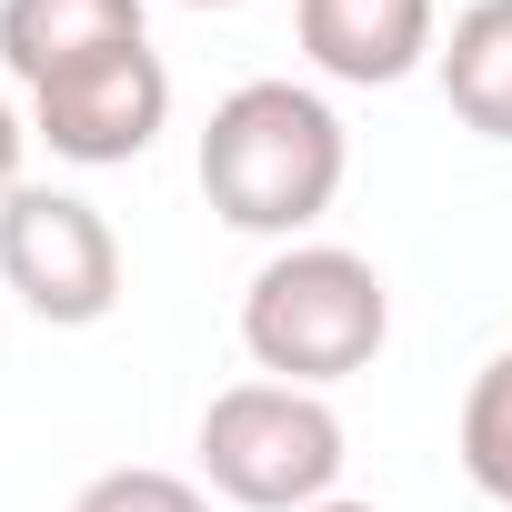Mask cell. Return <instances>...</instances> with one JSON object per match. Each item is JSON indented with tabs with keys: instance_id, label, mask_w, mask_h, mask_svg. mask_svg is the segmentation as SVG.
Returning <instances> with one entry per match:
<instances>
[{
	"instance_id": "obj_7",
	"label": "cell",
	"mask_w": 512,
	"mask_h": 512,
	"mask_svg": "<svg viewBox=\"0 0 512 512\" xmlns=\"http://www.w3.org/2000/svg\"><path fill=\"white\" fill-rule=\"evenodd\" d=\"M131 41H151L141 0H0V71L21 91H41L101 51H131Z\"/></svg>"
},
{
	"instance_id": "obj_3",
	"label": "cell",
	"mask_w": 512,
	"mask_h": 512,
	"mask_svg": "<svg viewBox=\"0 0 512 512\" xmlns=\"http://www.w3.org/2000/svg\"><path fill=\"white\" fill-rule=\"evenodd\" d=\"M201 472L241 512H312L342 482V412L302 382H231L201 412Z\"/></svg>"
},
{
	"instance_id": "obj_12",
	"label": "cell",
	"mask_w": 512,
	"mask_h": 512,
	"mask_svg": "<svg viewBox=\"0 0 512 512\" xmlns=\"http://www.w3.org/2000/svg\"><path fill=\"white\" fill-rule=\"evenodd\" d=\"M312 512H382V502H352V492H332V502H312Z\"/></svg>"
},
{
	"instance_id": "obj_4",
	"label": "cell",
	"mask_w": 512,
	"mask_h": 512,
	"mask_svg": "<svg viewBox=\"0 0 512 512\" xmlns=\"http://www.w3.org/2000/svg\"><path fill=\"white\" fill-rule=\"evenodd\" d=\"M0 282H11L51 332H91L121 302V241L81 191H41L21 181L0 201Z\"/></svg>"
},
{
	"instance_id": "obj_5",
	"label": "cell",
	"mask_w": 512,
	"mask_h": 512,
	"mask_svg": "<svg viewBox=\"0 0 512 512\" xmlns=\"http://www.w3.org/2000/svg\"><path fill=\"white\" fill-rule=\"evenodd\" d=\"M31 131H41L61 161H81V171L141 161V151L171 131V71H161V51L131 41V51H101V61L41 81V91H31Z\"/></svg>"
},
{
	"instance_id": "obj_10",
	"label": "cell",
	"mask_w": 512,
	"mask_h": 512,
	"mask_svg": "<svg viewBox=\"0 0 512 512\" xmlns=\"http://www.w3.org/2000/svg\"><path fill=\"white\" fill-rule=\"evenodd\" d=\"M71 512H211V502H201V482H181V472H161V462H121V472L81 482Z\"/></svg>"
},
{
	"instance_id": "obj_11",
	"label": "cell",
	"mask_w": 512,
	"mask_h": 512,
	"mask_svg": "<svg viewBox=\"0 0 512 512\" xmlns=\"http://www.w3.org/2000/svg\"><path fill=\"white\" fill-rule=\"evenodd\" d=\"M21 141H31V131H21V111H11V101H0V201H11V191H21Z\"/></svg>"
},
{
	"instance_id": "obj_9",
	"label": "cell",
	"mask_w": 512,
	"mask_h": 512,
	"mask_svg": "<svg viewBox=\"0 0 512 512\" xmlns=\"http://www.w3.org/2000/svg\"><path fill=\"white\" fill-rule=\"evenodd\" d=\"M462 472L482 502H512V352H492L462 392Z\"/></svg>"
},
{
	"instance_id": "obj_1",
	"label": "cell",
	"mask_w": 512,
	"mask_h": 512,
	"mask_svg": "<svg viewBox=\"0 0 512 512\" xmlns=\"http://www.w3.org/2000/svg\"><path fill=\"white\" fill-rule=\"evenodd\" d=\"M342 171H352L342 111L302 81H241L201 121V201L231 231H262V241L312 231L342 201Z\"/></svg>"
},
{
	"instance_id": "obj_8",
	"label": "cell",
	"mask_w": 512,
	"mask_h": 512,
	"mask_svg": "<svg viewBox=\"0 0 512 512\" xmlns=\"http://www.w3.org/2000/svg\"><path fill=\"white\" fill-rule=\"evenodd\" d=\"M432 71H442V101L462 111V131L512 141V0H472L452 41L432 51Z\"/></svg>"
},
{
	"instance_id": "obj_13",
	"label": "cell",
	"mask_w": 512,
	"mask_h": 512,
	"mask_svg": "<svg viewBox=\"0 0 512 512\" xmlns=\"http://www.w3.org/2000/svg\"><path fill=\"white\" fill-rule=\"evenodd\" d=\"M181 11H231V0H181Z\"/></svg>"
},
{
	"instance_id": "obj_6",
	"label": "cell",
	"mask_w": 512,
	"mask_h": 512,
	"mask_svg": "<svg viewBox=\"0 0 512 512\" xmlns=\"http://www.w3.org/2000/svg\"><path fill=\"white\" fill-rule=\"evenodd\" d=\"M292 31H302L312 71L322 81H352V91H392V81H412L442 51L432 0H302Z\"/></svg>"
},
{
	"instance_id": "obj_2",
	"label": "cell",
	"mask_w": 512,
	"mask_h": 512,
	"mask_svg": "<svg viewBox=\"0 0 512 512\" xmlns=\"http://www.w3.org/2000/svg\"><path fill=\"white\" fill-rule=\"evenodd\" d=\"M392 342V282L342 241H282L241 292V352L272 382H352Z\"/></svg>"
}]
</instances>
